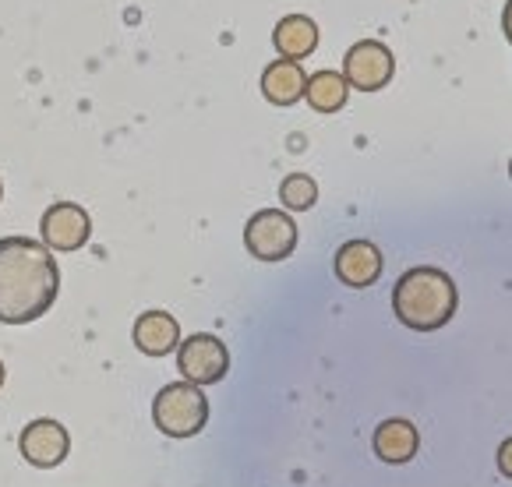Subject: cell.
<instances>
[{
    "mask_svg": "<svg viewBox=\"0 0 512 487\" xmlns=\"http://www.w3.org/2000/svg\"><path fill=\"white\" fill-rule=\"evenodd\" d=\"M332 272L343 286L350 290H364V286H375L382 279V251L371 240H347L343 248L336 251V262Z\"/></svg>",
    "mask_w": 512,
    "mask_h": 487,
    "instance_id": "9",
    "label": "cell"
},
{
    "mask_svg": "<svg viewBox=\"0 0 512 487\" xmlns=\"http://www.w3.org/2000/svg\"><path fill=\"white\" fill-rule=\"evenodd\" d=\"M152 420L166 438H195L209 424V399L202 385L174 382L159 389L152 399Z\"/></svg>",
    "mask_w": 512,
    "mask_h": 487,
    "instance_id": "3",
    "label": "cell"
},
{
    "mask_svg": "<svg viewBox=\"0 0 512 487\" xmlns=\"http://www.w3.org/2000/svg\"><path fill=\"white\" fill-rule=\"evenodd\" d=\"M347 96H350V85L339 71H315L304 82V99L318 113H339L347 106Z\"/></svg>",
    "mask_w": 512,
    "mask_h": 487,
    "instance_id": "14",
    "label": "cell"
},
{
    "mask_svg": "<svg viewBox=\"0 0 512 487\" xmlns=\"http://www.w3.org/2000/svg\"><path fill=\"white\" fill-rule=\"evenodd\" d=\"M244 248L258 262H283L297 248V223L287 209H262L244 226Z\"/></svg>",
    "mask_w": 512,
    "mask_h": 487,
    "instance_id": "4",
    "label": "cell"
},
{
    "mask_svg": "<svg viewBox=\"0 0 512 487\" xmlns=\"http://www.w3.org/2000/svg\"><path fill=\"white\" fill-rule=\"evenodd\" d=\"M371 445H375V456L382 459V463L403 466L421 452V435H417V428L410 424V420L392 417V420H382V424H378Z\"/></svg>",
    "mask_w": 512,
    "mask_h": 487,
    "instance_id": "10",
    "label": "cell"
},
{
    "mask_svg": "<svg viewBox=\"0 0 512 487\" xmlns=\"http://www.w3.org/2000/svg\"><path fill=\"white\" fill-rule=\"evenodd\" d=\"M18 449H22L25 463H32L36 470H53L61 466L71 452V438L64 431V424L50 417H39L32 424H25L22 438H18Z\"/></svg>",
    "mask_w": 512,
    "mask_h": 487,
    "instance_id": "8",
    "label": "cell"
},
{
    "mask_svg": "<svg viewBox=\"0 0 512 487\" xmlns=\"http://www.w3.org/2000/svg\"><path fill=\"white\" fill-rule=\"evenodd\" d=\"M0 198H4V184H0Z\"/></svg>",
    "mask_w": 512,
    "mask_h": 487,
    "instance_id": "18",
    "label": "cell"
},
{
    "mask_svg": "<svg viewBox=\"0 0 512 487\" xmlns=\"http://www.w3.org/2000/svg\"><path fill=\"white\" fill-rule=\"evenodd\" d=\"M61 269L53 251L29 237H0V325H29L53 308Z\"/></svg>",
    "mask_w": 512,
    "mask_h": 487,
    "instance_id": "1",
    "label": "cell"
},
{
    "mask_svg": "<svg viewBox=\"0 0 512 487\" xmlns=\"http://www.w3.org/2000/svg\"><path fill=\"white\" fill-rule=\"evenodd\" d=\"M131 336H135V346L145 357H166V353H174L181 346V325L166 311H145L135 322Z\"/></svg>",
    "mask_w": 512,
    "mask_h": 487,
    "instance_id": "11",
    "label": "cell"
},
{
    "mask_svg": "<svg viewBox=\"0 0 512 487\" xmlns=\"http://www.w3.org/2000/svg\"><path fill=\"white\" fill-rule=\"evenodd\" d=\"M272 43H276L283 60H304L315 53L318 46V25L308 15H287L279 18V25L272 29Z\"/></svg>",
    "mask_w": 512,
    "mask_h": 487,
    "instance_id": "13",
    "label": "cell"
},
{
    "mask_svg": "<svg viewBox=\"0 0 512 487\" xmlns=\"http://www.w3.org/2000/svg\"><path fill=\"white\" fill-rule=\"evenodd\" d=\"M43 244L50 251H78L89 244L92 233V216L75 202H57L43 212Z\"/></svg>",
    "mask_w": 512,
    "mask_h": 487,
    "instance_id": "7",
    "label": "cell"
},
{
    "mask_svg": "<svg viewBox=\"0 0 512 487\" xmlns=\"http://www.w3.org/2000/svg\"><path fill=\"white\" fill-rule=\"evenodd\" d=\"M456 308H460V293H456L452 276L442 269H431V265L403 272L396 290H392V311L414 332L442 329L456 315Z\"/></svg>",
    "mask_w": 512,
    "mask_h": 487,
    "instance_id": "2",
    "label": "cell"
},
{
    "mask_svg": "<svg viewBox=\"0 0 512 487\" xmlns=\"http://www.w3.org/2000/svg\"><path fill=\"white\" fill-rule=\"evenodd\" d=\"M177 368H181L184 382L191 385H216L230 371V350L223 346V339H216L212 332H198V336L184 339L177 346Z\"/></svg>",
    "mask_w": 512,
    "mask_h": 487,
    "instance_id": "5",
    "label": "cell"
},
{
    "mask_svg": "<svg viewBox=\"0 0 512 487\" xmlns=\"http://www.w3.org/2000/svg\"><path fill=\"white\" fill-rule=\"evenodd\" d=\"M498 473L502 477H512V442L505 438V445L498 449Z\"/></svg>",
    "mask_w": 512,
    "mask_h": 487,
    "instance_id": "16",
    "label": "cell"
},
{
    "mask_svg": "<svg viewBox=\"0 0 512 487\" xmlns=\"http://www.w3.org/2000/svg\"><path fill=\"white\" fill-rule=\"evenodd\" d=\"M304 82H308V75L301 71V64L279 57L262 71V96L276 106H294L304 99Z\"/></svg>",
    "mask_w": 512,
    "mask_h": 487,
    "instance_id": "12",
    "label": "cell"
},
{
    "mask_svg": "<svg viewBox=\"0 0 512 487\" xmlns=\"http://www.w3.org/2000/svg\"><path fill=\"white\" fill-rule=\"evenodd\" d=\"M0 385H4V364H0Z\"/></svg>",
    "mask_w": 512,
    "mask_h": 487,
    "instance_id": "17",
    "label": "cell"
},
{
    "mask_svg": "<svg viewBox=\"0 0 512 487\" xmlns=\"http://www.w3.org/2000/svg\"><path fill=\"white\" fill-rule=\"evenodd\" d=\"M279 202L287 212H304L318 202V184L308 173H290L283 184H279Z\"/></svg>",
    "mask_w": 512,
    "mask_h": 487,
    "instance_id": "15",
    "label": "cell"
},
{
    "mask_svg": "<svg viewBox=\"0 0 512 487\" xmlns=\"http://www.w3.org/2000/svg\"><path fill=\"white\" fill-rule=\"evenodd\" d=\"M396 75V60H392V50L382 46L378 39H364V43H354L347 50V60H343V78L347 85L361 92H378L392 82Z\"/></svg>",
    "mask_w": 512,
    "mask_h": 487,
    "instance_id": "6",
    "label": "cell"
}]
</instances>
